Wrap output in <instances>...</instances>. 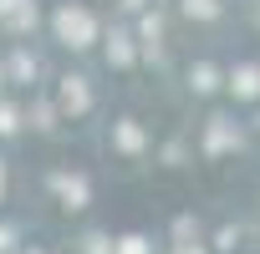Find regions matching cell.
<instances>
[{
    "instance_id": "1",
    "label": "cell",
    "mask_w": 260,
    "mask_h": 254,
    "mask_svg": "<svg viewBox=\"0 0 260 254\" xmlns=\"http://www.w3.org/2000/svg\"><path fill=\"white\" fill-rule=\"evenodd\" d=\"M51 31H56V41L72 46V51H87V46L97 41V21H92V11H82V6H61V11L51 16Z\"/></svg>"
},
{
    "instance_id": "2",
    "label": "cell",
    "mask_w": 260,
    "mask_h": 254,
    "mask_svg": "<svg viewBox=\"0 0 260 254\" xmlns=\"http://www.w3.org/2000/svg\"><path fill=\"white\" fill-rule=\"evenodd\" d=\"M230 148H240V127H235L224 112H214V117H209V127H204V153H209V158H219V153H230Z\"/></svg>"
},
{
    "instance_id": "3",
    "label": "cell",
    "mask_w": 260,
    "mask_h": 254,
    "mask_svg": "<svg viewBox=\"0 0 260 254\" xmlns=\"http://www.w3.org/2000/svg\"><path fill=\"white\" fill-rule=\"evenodd\" d=\"M56 97H61V112H67V117H87V112H92V92H87V76H61Z\"/></svg>"
},
{
    "instance_id": "4",
    "label": "cell",
    "mask_w": 260,
    "mask_h": 254,
    "mask_svg": "<svg viewBox=\"0 0 260 254\" xmlns=\"http://www.w3.org/2000/svg\"><path fill=\"white\" fill-rule=\"evenodd\" d=\"M0 26L11 36H26L36 26V0H0Z\"/></svg>"
},
{
    "instance_id": "5",
    "label": "cell",
    "mask_w": 260,
    "mask_h": 254,
    "mask_svg": "<svg viewBox=\"0 0 260 254\" xmlns=\"http://www.w3.org/2000/svg\"><path fill=\"white\" fill-rule=\"evenodd\" d=\"M51 193H56L67 208H82V203H87V178H77V173H51Z\"/></svg>"
},
{
    "instance_id": "6",
    "label": "cell",
    "mask_w": 260,
    "mask_h": 254,
    "mask_svg": "<svg viewBox=\"0 0 260 254\" xmlns=\"http://www.w3.org/2000/svg\"><path fill=\"white\" fill-rule=\"evenodd\" d=\"M112 143H117L122 153H143V148H148V138H143V127H138L133 117H122V122H112Z\"/></svg>"
},
{
    "instance_id": "7",
    "label": "cell",
    "mask_w": 260,
    "mask_h": 254,
    "mask_svg": "<svg viewBox=\"0 0 260 254\" xmlns=\"http://www.w3.org/2000/svg\"><path fill=\"white\" fill-rule=\"evenodd\" d=\"M230 92H235L240 102H255V97H260V66H235V71H230Z\"/></svg>"
},
{
    "instance_id": "8",
    "label": "cell",
    "mask_w": 260,
    "mask_h": 254,
    "mask_svg": "<svg viewBox=\"0 0 260 254\" xmlns=\"http://www.w3.org/2000/svg\"><path fill=\"white\" fill-rule=\"evenodd\" d=\"M107 61H112V66H133V61H138V51H133V31L117 26V31L107 36Z\"/></svg>"
},
{
    "instance_id": "9",
    "label": "cell",
    "mask_w": 260,
    "mask_h": 254,
    "mask_svg": "<svg viewBox=\"0 0 260 254\" xmlns=\"http://www.w3.org/2000/svg\"><path fill=\"white\" fill-rule=\"evenodd\" d=\"M138 41H143V51L158 61V41H164V21H158V11H148V16L138 21Z\"/></svg>"
},
{
    "instance_id": "10",
    "label": "cell",
    "mask_w": 260,
    "mask_h": 254,
    "mask_svg": "<svg viewBox=\"0 0 260 254\" xmlns=\"http://www.w3.org/2000/svg\"><path fill=\"white\" fill-rule=\"evenodd\" d=\"M189 87H194L199 97H209V92L219 87V71H214L209 61H194V66H189Z\"/></svg>"
},
{
    "instance_id": "11",
    "label": "cell",
    "mask_w": 260,
    "mask_h": 254,
    "mask_svg": "<svg viewBox=\"0 0 260 254\" xmlns=\"http://www.w3.org/2000/svg\"><path fill=\"white\" fill-rule=\"evenodd\" d=\"M184 16L189 21H214L219 16V0H184Z\"/></svg>"
},
{
    "instance_id": "12",
    "label": "cell",
    "mask_w": 260,
    "mask_h": 254,
    "mask_svg": "<svg viewBox=\"0 0 260 254\" xmlns=\"http://www.w3.org/2000/svg\"><path fill=\"white\" fill-rule=\"evenodd\" d=\"M11 76H16V81H31V76H36V56L16 51V56H11Z\"/></svg>"
},
{
    "instance_id": "13",
    "label": "cell",
    "mask_w": 260,
    "mask_h": 254,
    "mask_svg": "<svg viewBox=\"0 0 260 254\" xmlns=\"http://www.w3.org/2000/svg\"><path fill=\"white\" fill-rule=\"evenodd\" d=\"M82 254H117V244H112L107 234H87V239H82Z\"/></svg>"
},
{
    "instance_id": "14",
    "label": "cell",
    "mask_w": 260,
    "mask_h": 254,
    "mask_svg": "<svg viewBox=\"0 0 260 254\" xmlns=\"http://www.w3.org/2000/svg\"><path fill=\"white\" fill-rule=\"evenodd\" d=\"M117 254H153V249H148L143 234H122V239H117Z\"/></svg>"
},
{
    "instance_id": "15",
    "label": "cell",
    "mask_w": 260,
    "mask_h": 254,
    "mask_svg": "<svg viewBox=\"0 0 260 254\" xmlns=\"http://www.w3.org/2000/svg\"><path fill=\"white\" fill-rule=\"evenodd\" d=\"M31 117H36L41 133H51V127H56V107H51V102H36V107H31Z\"/></svg>"
},
{
    "instance_id": "16",
    "label": "cell",
    "mask_w": 260,
    "mask_h": 254,
    "mask_svg": "<svg viewBox=\"0 0 260 254\" xmlns=\"http://www.w3.org/2000/svg\"><path fill=\"white\" fill-rule=\"evenodd\" d=\"M16 127H21V112H16L11 102H0V138H11Z\"/></svg>"
},
{
    "instance_id": "17",
    "label": "cell",
    "mask_w": 260,
    "mask_h": 254,
    "mask_svg": "<svg viewBox=\"0 0 260 254\" xmlns=\"http://www.w3.org/2000/svg\"><path fill=\"white\" fill-rule=\"evenodd\" d=\"M189 239H199V224L184 214V219H174V244H189Z\"/></svg>"
},
{
    "instance_id": "18",
    "label": "cell",
    "mask_w": 260,
    "mask_h": 254,
    "mask_svg": "<svg viewBox=\"0 0 260 254\" xmlns=\"http://www.w3.org/2000/svg\"><path fill=\"white\" fill-rule=\"evenodd\" d=\"M240 239H245V234H240L235 224H224V229L214 234V249H224V254H230V249H240Z\"/></svg>"
},
{
    "instance_id": "19",
    "label": "cell",
    "mask_w": 260,
    "mask_h": 254,
    "mask_svg": "<svg viewBox=\"0 0 260 254\" xmlns=\"http://www.w3.org/2000/svg\"><path fill=\"white\" fill-rule=\"evenodd\" d=\"M11 239H16V229H11V224H0V254L11 249Z\"/></svg>"
},
{
    "instance_id": "20",
    "label": "cell",
    "mask_w": 260,
    "mask_h": 254,
    "mask_svg": "<svg viewBox=\"0 0 260 254\" xmlns=\"http://www.w3.org/2000/svg\"><path fill=\"white\" fill-rule=\"evenodd\" d=\"M174 254H204V249H199V244L189 239V244H174Z\"/></svg>"
},
{
    "instance_id": "21",
    "label": "cell",
    "mask_w": 260,
    "mask_h": 254,
    "mask_svg": "<svg viewBox=\"0 0 260 254\" xmlns=\"http://www.w3.org/2000/svg\"><path fill=\"white\" fill-rule=\"evenodd\" d=\"M117 6H122V11H143V0H117Z\"/></svg>"
},
{
    "instance_id": "22",
    "label": "cell",
    "mask_w": 260,
    "mask_h": 254,
    "mask_svg": "<svg viewBox=\"0 0 260 254\" xmlns=\"http://www.w3.org/2000/svg\"><path fill=\"white\" fill-rule=\"evenodd\" d=\"M0 193H6V163H0Z\"/></svg>"
},
{
    "instance_id": "23",
    "label": "cell",
    "mask_w": 260,
    "mask_h": 254,
    "mask_svg": "<svg viewBox=\"0 0 260 254\" xmlns=\"http://www.w3.org/2000/svg\"><path fill=\"white\" fill-rule=\"evenodd\" d=\"M0 87H6V66H0Z\"/></svg>"
},
{
    "instance_id": "24",
    "label": "cell",
    "mask_w": 260,
    "mask_h": 254,
    "mask_svg": "<svg viewBox=\"0 0 260 254\" xmlns=\"http://www.w3.org/2000/svg\"><path fill=\"white\" fill-rule=\"evenodd\" d=\"M255 21H260V0H255Z\"/></svg>"
},
{
    "instance_id": "25",
    "label": "cell",
    "mask_w": 260,
    "mask_h": 254,
    "mask_svg": "<svg viewBox=\"0 0 260 254\" xmlns=\"http://www.w3.org/2000/svg\"><path fill=\"white\" fill-rule=\"evenodd\" d=\"M31 254H41V249H31Z\"/></svg>"
}]
</instances>
